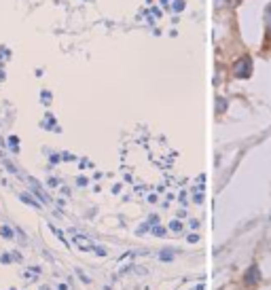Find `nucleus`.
Instances as JSON below:
<instances>
[{
  "label": "nucleus",
  "mask_w": 271,
  "mask_h": 290,
  "mask_svg": "<svg viewBox=\"0 0 271 290\" xmlns=\"http://www.w3.org/2000/svg\"><path fill=\"white\" fill-rule=\"evenodd\" d=\"M233 72L240 76V79H248V76L252 74V62H250V58H248V55H244L240 62H235Z\"/></svg>",
  "instance_id": "f257e3e1"
},
{
  "label": "nucleus",
  "mask_w": 271,
  "mask_h": 290,
  "mask_svg": "<svg viewBox=\"0 0 271 290\" xmlns=\"http://www.w3.org/2000/svg\"><path fill=\"white\" fill-rule=\"evenodd\" d=\"M267 24H269V30H271V7L267 9Z\"/></svg>",
  "instance_id": "f03ea898"
}]
</instances>
